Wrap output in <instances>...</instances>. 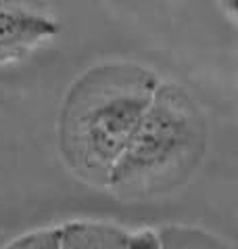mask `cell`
Listing matches in <instances>:
<instances>
[{"label":"cell","mask_w":238,"mask_h":249,"mask_svg":"<svg viewBox=\"0 0 238 249\" xmlns=\"http://www.w3.org/2000/svg\"><path fill=\"white\" fill-rule=\"evenodd\" d=\"M159 82L136 61H104L71 82L59 113V151L78 180L107 189Z\"/></svg>","instance_id":"1"},{"label":"cell","mask_w":238,"mask_h":249,"mask_svg":"<svg viewBox=\"0 0 238 249\" xmlns=\"http://www.w3.org/2000/svg\"><path fill=\"white\" fill-rule=\"evenodd\" d=\"M2 249H59V226L40 228V231L21 234Z\"/></svg>","instance_id":"6"},{"label":"cell","mask_w":238,"mask_h":249,"mask_svg":"<svg viewBox=\"0 0 238 249\" xmlns=\"http://www.w3.org/2000/svg\"><path fill=\"white\" fill-rule=\"evenodd\" d=\"M159 231L161 249H232L218 234L197 226H163Z\"/></svg>","instance_id":"5"},{"label":"cell","mask_w":238,"mask_h":249,"mask_svg":"<svg viewBox=\"0 0 238 249\" xmlns=\"http://www.w3.org/2000/svg\"><path fill=\"white\" fill-rule=\"evenodd\" d=\"M59 249H130V231L96 220L59 226Z\"/></svg>","instance_id":"4"},{"label":"cell","mask_w":238,"mask_h":249,"mask_svg":"<svg viewBox=\"0 0 238 249\" xmlns=\"http://www.w3.org/2000/svg\"><path fill=\"white\" fill-rule=\"evenodd\" d=\"M59 34V23L30 9H0V65L23 59Z\"/></svg>","instance_id":"3"},{"label":"cell","mask_w":238,"mask_h":249,"mask_svg":"<svg viewBox=\"0 0 238 249\" xmlns=\"http://www.w3.org/2000/svg\"><path fill=\"white\" fill-rule=\"evenodd\" d=\"M209 120L194 94L176 82H159L109 178L107 191L142 201L180 189L203 163Z\"/></svg>","instance_id":"2"},{"label":"cell","mask_w":238,"mask_h":249,"mask_svg":"<svg viewBox=\"0 0 238 249\" xmlns=\"http://www.w3.org/2000/svg\"><path fill=\"white\" fill-rule=\"evenodd\" d=\"M218 2H220L221 9L228 13V17L232 19V21H236V11H238L236 4H238V0H218Z\"/></svg>","instance_id":"8"},{"label":"cell","mask_w":238,"mask_h":249,"mask_svg":"<svg viewBox=\"0 0 238 249\" xmlns=\"http://www.w3.org/2000/svg\"><path fill=\"white\" fill-rule=\"evenodd\" d=\"M0 9H30L48 13V0H0Z\"/></svg>","instance_id":"7"}]
</instances>
